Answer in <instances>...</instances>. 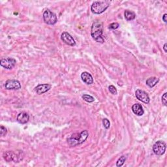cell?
<instances>
[{
    "instance_id": "21",
    "label": "cell",
    "mask_w": 167,
    "mask_h": 167,
    "mask_svg": "<svg viewBox=\"0 0 167 167\" xmlns=\"http://www.w3.org/2000/svg\"><path fill=\"white\" fill-rule=\"evenodd\" d=\"M7 133V129L4 127V126L2 125L1 126V129H0V135L2 136H6Z\"/></svg>"
},
{
    "instance_id": "9",
    "label": "cell",
    "mask_w": 167,
    "mask_h": 167,
    "mask_svg": "<svg viewBox=\"0 0 167 167\" xmlns=\"http://www.w3.org/2000/svg\"><path fill=\"white\" fill-rule=\"evenodd\" d=\"M61 39L63 40V42L69 46L73 47L76 44V42L73 37L67 32H63L61 35Z\"/></svg>"
},
{
    "instance_id": "8",
    "label": "cell",
    "mask_w": 167,
    "mask_h": 167,
    "mask_svg": "<svg viewBox=\"0 0 167 167\" xmlns=\"http://www.w3.org/2000/svg\"><path fill=\"white\" fill-rule=\"evenodd\" d=\"M135 95H136V97L137 98V99L142 101V102H143L144 103L148 104L150 103L149 96H148V93L145 92L144 91L137 89L136 91Z\"/></svg>"
},
{
    "instance_id": "18",
    "label": "cell",
    "mask_w": 167,
    "mask_h": 167,
    "mask_svg": "<svg viewBox=\"0 0 167 167\" xmlns=\"http://www.w3.org/2000/svg\"><path fill=\"white\" fill-rule=\"evenodd\" d=\"M126 161V158L125 156H121V158L118 160L117 163H116V166H123Z\"/></svg>"
},
{
    "instance_id": "24",
    "label": "cell",
    "mask_w": 167,
    "mask_h": 167,
    "mask_svg": "<svg viewBox=\"0 0 167 167\" xmlns=\"http://www.w3.org/2000/svg\"><path fill=\"white\" fill-rule=\"evenodd\" d=\"M166 17H167V14H165L163 15V21H164L165 23H166V22H167Z\"/></svg>"
},
{
    "instance_id": "6",
    "label": "cell",
    "mask_w": 167,
    "mask_h": 167,
    "mask_svg": "<svg viewBox=\"0 0 167 167\" xmlns=\"http://www.w3.org/2000/svg\"><path fill=\"white\" fill-rule=\"evenodd\" d=\"M16 63V60L11 58H4L0 61V65H1V66L6 69H12L15 66Z\"/></svg>"
},
{
    "instance_id": "16",
    "label": "cell",
    "mask_w": 167,
    "mask_h": 167,
    "mask_svg": "<svg viewBox=\"0 0 167 167\" xmlns=\"http://www.w3.org/2000/svg\"><path fill=\"white\" fill-rule=\"evenodd\" d=\"M124 15H125V18L127 20H133L136 17V14L134 12L129 11V10H126L124 13Z\"/></svg>"
},
{
    "instance_id": "14",
    "label": "cell",
    "mask_w": 167,
    "mask_h": 167,
    "mask_svg": "<svg viewBox=\"0 0 167 167\" xmlns=\"http://www.w3.org/2000/svg\"><path fill=\"white\" fill-rule=\"evenodd\" d=\"M132 110L135 114L137 116H142L144 113V111L143 109L142 106L139 103H136L133 105L132 107Z\"/></svg>"
},
{
    "instance_id": "25",
    "label": "cell",
    "mask_w": 167,
    "mask_h": 167,
    "mask_svg": "<svg viewBox=\"0 0 167 167\" xmlns=\"http://www.w3.org/2000/svg\"><path fill=\"white\" fill-rule=\"evenodd\" d=\"M163 49H164V51H165V52H167V50H166V43H165V44H164Z\"/></svg>"
},
{
    "instance_id": "2",
    "label": "cell",
    "mask_w": 167,
    "mask_h": 167,
    "mask_svg": "<svg viewBox=\"0 0 167 167\" xmlns=\"http://www.w3.org/2000/svg\"><path fill=\"white\" fill-rule=\"evenodd\" d=\"M89 136L88 131L87 130L83 131L80 134H75L73 135L71 137L67 140V142L70 146H76L78 144H82L86 140Z\"/></svg>"
},
{
    "instance_id": "22",
    "label": "cell",
    "mask_w": 167,
    "mask_h": 167,
    "mask_svg": "<svg viewBox=\"0 0 167 167\" xmlns=\"http://www.w3.org/2000/svg\"><path fill=\"white\" fill-rule=\"evenodd\" d=\"M120 26V24L117 22H114V23H112L110 24L109 26V29H118Z\"/></svg>"
},
{
    "instance_id": "5",
    "label": "cell",
    "mask_w": 167,
    "mask_h": 167,
    "mask_svg": "<svg viewBox=\"0 0 167 167\" xmlns=\"http://www.w3.org/2000/svg\"><path fill=\"white\" fill-rule=\"evenodd\" d=\"M166 145L165 142L159 140L154 144L153 146V151L155 154L158 155H163L166 151Z\"/></svg>"
},
{
    "instance_id": "23",
    "label": "cell",
    "mask_w": 167,
    "mask_h": 167,
    "mask_svg": "<svg viewBox=\"0 0 167 167\" xmlns=\"http://www.w3.org/2000/svg\"><path fill=\"white\" fill-rule=\"evenodd\" d=\"M166 94H167L166 93H165L161 97L162 103H163L165 106H166Z\"/></svg>"
},
{
    "instance_id": "3",
    "label": "cell",
    "mask_w": 167,
    "mask_h": 167,
    "mask_svg": "<svg viewBox=\"0 0 167 167\" xmlns=\"http://www.w3.org/2000/svg\"><path fill=\"white\" fill-rule=\"evenodd\" d=\"M110 6L108 1H97L95 2L92 5L91 11L94 14H99L104 13Z\"/></svg>"
},
{
    "instance_id": "13",
    "label": "cell",
    "mask_w": 167,
    "mask_h": 167,
    "mask_svg": "<svg viewBox=\"0 0 167 167\" xmlns=\"http://www.w3.org/2000/svg\"><path fill=\"white\" fill-rule=\"evenodd\" d=\"M81 78H82L84 82L88 85L92 84L93 82V78L92 76L88 72H83L81 74Z\"/></svg>"
},
{
    "instance_id": "19",
    "label": "cell",
    "mask_w": 167,
    "mask_h": 167,
    "mask_svg": "<svg viewBox=\"0 0 167 167\" xmlns=\"http://www.w3.org/2000/svg\"><path fill=\"white\" fill-rule=\"evenodd\" d=\"M103 125H104V127L105 129H108L110 128V121H109V120L108 119H107V118L103 119Z\"/></svg>"
},
{
    "instance_id": "11",
    "label": "cell",
    "mask_w": 167,
    "mask_h": 167,
    "mask_svg": "<svg viewBox=\"0 0 167 167\" xmlns=\"http://www.w3.org/2000/svg\"><path fill=\"white\" fill-rule=\"evenodd\" d=\"M51 88V85L48 84H39L37 87H35V91L37 94L41 95L44 93L47 92Z\"/></svg>"
},
{
    "instance_id": "1",
    "label": "cell",
    "mask_w": 167,
    "mask_h": 167,
    "mask_svg": "<svg viewBox=\"0 0 167 167\" xmlns=\"http://www.w3.org/2000/svg\"><path fill=\"white\" fill-rule=\"evenodd\" d=\"M103 25L99 20H95L93 23L91 30V35L96 42L103 43L104 40L103 37Z\"/></svg>"
},
{
    "instance_id": "7",
    "label": "cell",
    "mask_w": 167,
    "mask_h": 167,
    "mask_svg": "<svg viewBox=\"0 0 167 167\" xmlns=\"http://www.w3.org/2000/svg\"><path fill=\"white\" fill-rule=\"evenodd\" d=\"M5 88L8 90H17L21 88V84L17 80H8L5 84Z\"/></svg>"
},
{
    "instance_id": "20",
    "label": "cell",
    "mask_w": 167,
    "mask_h": 167,
    "mask_svg": "<svg viewBox=\"0 0 167 167\" xmlns=\"http://www.w3.org/2000/svg\"><path fill=\"white\" fill-rule=\"evenodd\" d=\"M108 89H109V91H110V92L113 94V95H116L118 93L117 92V89H116V88L114 86V85H110V86L108 87Z\"/></svg>"
},
{
    "instance_id": "15",
    "label": "cell",
    "mask_w": 167,
    "mask_h": 167,
    "mask_svg": "<svg viewBox=\"0 0 167 167\" xmlns=\"http://www.w3.org/2000/svg\"><path fill=\"white\" fill-rule=\"evenodd\" d=\"M159 78L156 77H150L146 80V85H148L150 88H153L159 82Z\"/></svg>"
},
{
    "instance_id": "12",
    "label": "cell",
    "mask_w": 167,
    "mask_h": 167,
    "mask_svg": "<svg viewBox=\"0 0 167 167\" xmlns=\"http://www.w3.org/2000/svg\"><path fill=\"white\" fill-rule=\"evenodd\" d=\"M29 119V116L28 114L24 112L19 113L17 118V121L20 124H26V123L28 122Z\"/></svg>"
},
{
    "instance_id": "10",
    "label": "cell",
    "mask_w": 167,
    "mask_h": 167,
    "mask_svg": "<svg viewBox=\"0 0 167 167\" xmlns=\"http://www.w3.org/2000/svg\"><path fill=\"white\" fill-rule=\"evenodd\" d=\"M3 158L7 162H11V161H14V162H18L19 161L18 156L13 152V151H8L5 152L3 154Z\"/></svg>"
},
{
    "instance_id": "17",
    "label": "cell",
    "mask_w": 167,
    "mask_h": 167,
    "mask_svg": "<svg viewBox=\"0 0 167 167\" xmlns=\"http://www.w3.org/2000/svg\"><path fill=\"white\" fill-rule=\"evenodd\" d=\"M82 97L85 101H86V102H88V103H92L95 101V99L93 97H92V95H87V94L83 95Z\"/></svg>"
},
{
    "instance_id": "4",
    "label": "cell",
    "mask_w": 167,
    "mask_h": 167,
    "mask_svg": "<svg viewBox=\"0 0 167 167\" xmlns=\"http://www.w3.org/2000/svg\"><path fill=\"white\" fill-rule=\"evenodd\" d=\"M43 20L44 22L49 25H54L56 24L58 18L56 14L50 11L49 9H47L43 13Z\"/></svg>"
}]
</instances>
